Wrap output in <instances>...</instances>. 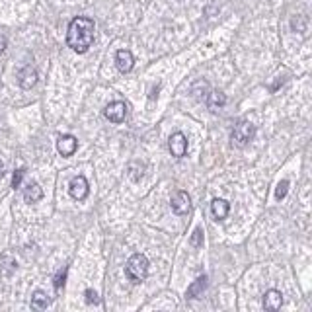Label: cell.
Here are the masks:
<instances>
[{
  "mask_svg": "<svg viewBox=\"0 0 312 312\" xmlns=\"http://www.w3.org/2000/svg\"><path fill=\"white\" fill-rule=\"evenodd\" d=\"M24 174H26V170H24V168H18V170L14 172V176H12V187H14V189H18L20 185H22Z\"/></svg>",
  "mask_w": 312,
  "mask_h": 312,
  "instance_id": "21",
  "label": "cell"
},
{
  "mask_svg": "<svg viewBox=\"0 0 312 312\" xmlns=\"http://www.w3.org/2000/svg\"><path fill=\"white\" fill-rule=\"evenodd\" d=\"M67 275H68V267H65L63 271H59L57 275H55V281H53V285H55V291L61 292L63 289H65V283H67Z\"/></svg>",
  "mask_w": 312,
  "mask_h": 312,
  "instance_id": "18",
  "label": "cell"
},
{
  "mask_svg": "<svg viewBox=\"0 0 312 312\" xmlns=\"http://www.w3.org/2000/svg\"><path fill=\"white\" fill-rule=\"evenodd\" d=\"M168 146H170V152H172V156H176V158H182V156H185V152H187V139H185L184 133H174V135L170 136V143H168Z\"/></svg>",
  "mask_w": 312,
  "mask_h": 312,
  "instance_id": "7",
  "label": "cell"
},
{
  "mask_svg": "<svg viewBox=\"0 0 312 312\" xmlns=\"http://www.w3.org/2000/svg\"><path fill=\"white\" fill-rule=\"evenodd\" d=\"M84 297H86L88 304H100V299H98V292L96 291H92V289H86Z\"/></svg>",
  "mask_w": 312,
  "mask_h": 312,
  "instance_id": "22",
  "label": "cell"
},
{
  "mask_svg": "<svg viewBox=\"0 0 312 312\" xmlns=\"http://www.w3.org/2000/svg\"><path fill=\"white\" fill-rule=\"evenodd\" d=\"M207 289V277H199V279H195L189 287H187V299H197V297H201V292Z\"/></svg>",
  "mask_w": 312,
  "mask_h": 312,
  "instance_id": "16",
  "label": "cell"
},
{
  "mask_svg": "<svg viewBox=\"0 0 312 312\" xmlns=\"http://www.w3.org/2000/svg\"><path fill=\"white\" fill-rule=\"evenodd\" d=\"M18 82L20 86L24 88V90H29V88L35 86V82H37V70L33 67H24L22 70L18 72Z\"/></svg>",
  "mask_w": 312,
  "mask_h": 312,
  "instance_id": "9",
  "label": "cell"
},
{
  "mask_svg": "<svg viewBox=\"0 0 312 312\" xmlns=\"http://www.w3.org/2000/svg\"><path fill=\"white\" fill-rule=\"evenodd\" d=\"M31 306L33 308H37V310H45L49 306V299L47 295L43 291H35L33 292V297H31Z\"/></svg>",
  "mask_w": 312,
  "mask_h": 312,
  "instance_id": "17",
  "label": "cell"
},
{
  "mask_svg": "<svg viewBox=\"0 0 312 312\" xmlns=\"http://www.w3.org/2000/svg\"><path fill=\"white\" fill-rule=\"evenodd\" d=\"M94 41V22L90 18H74L67 31V45L76 53H86Z\"/></svg>",
  "mask_w": 312,
  "mask_h": 312,
  "instance_id": "1",
  "label": "cell"
},
{
  "mask_svg": "<svg viewBox=\"0 0 312 312\" xmlns=\"http://www.w3.org/2000/svg\"><path fill=\"white\" fill-rule=\"evenodd\" d=\"M104 115L106 119H109L111 123H121L127 115V106L125 102H113L104 109Z\"/></svg>",
  "mask_w": 312,
  "mask_h": 312,
  "instance_id": "6",
  "label": "cell"
},
{
  "mask_svg": "<svg viewBox=\"0 0 312 312\" xmlns=\"http://www.w3.org/2000/svg\"><path fill=\"white\" fill-rule=\"evenodd\" d=\"M189 244H191L193 248H201V246H203V228H195L191 238H189Z\"/></svg>",
  "mask_w": 312,
  "mask_h": 312,
  "instance_id": "19",
  "label": "cell"
},
{
  "mask_svg": "<svg viewBox=\"0 0 312 312\" xmlns=\"http://www.w3.org/2000/svg\"><path fill=\"white\" fill-rule=\"evenodd\" d=\"M281 304H283V295L279 291L271 289V291L265 292V297H263V308H265V310H279Z\"/></svg>",
  "mask_w": 312,
  "mask_h": 312,
  "instance_id": "12",
  "label": "cell"
},
{
  "mask_svg": "<svg viewBox=\"0 0 312 312\" xmlns=\"http://www.w3.org/2000/svg\"><path fill=\"white\" fill-rule=\"evenodd\" d=\"M78 148V141L76 136L72 135H63L61 139L57 141V150L61 156H65V158H68V156H72L74 152H76Z\"/></svg>",
  "mask_w": 312,
  "mask_h": 312,
  "instance_id": "8",
  "label": "cell"
},
{
  "mask_svg": "<svg viewBox=\"0 0 312 312\" xmlns=\"http://www.w3.org/2000/svg\"><path fill=\"white\" fill-rule=\"evenodd\" d=\"M115 65L121 72H131V68L135 65V59H133V53L127 51V49H119L115 53Z\"/></svg>",
  "mask_w": 312,
  "mask_h": 312,
  "instance_id": "10",
  "label": "cell"
},
{
  "mask_svg": "<svg viewBox=\"0 0 312 312\" xmlns=\"http://www.w3.org/2000/svg\"><path fill=\"white\" fill-rule=\"evenodd\" d=\"M18 269V262H16V258L12 256L10 252H4L0 256V273L4 275V277H12L14 273Z\"/></svg>",
  "mask_w": 312,
  "mask_h": 312,
  "instance_id": "11",
  "label": "cell"
},
{
  "mask_svg": "<svg viewBox=\"0 0 312 312\" xmlns=\"http://www.w3.org/2000/svg\"><path fill=\"white\" fill-rule=\"evenodd\" d=\"M207 106H209V109H213V111H217L219 107H223L224 104H226V96H224L223 92H219V90H211L209 94H207Z\"/></svg>",
  "mask_w": 312,
  "mask_h": 312,
  "instance_id": "13",
  "label": "cell"
},
{
  "mask_svg": "<svg viewBox=\"0 0 312 312\" xmlns=\"http://www.w3.org/2000/svg\"><path fill=\"white\" fill-rule=\"evenodd\" d=\"M2 176H4V164L0 162V180H2Z\"/></svg>",
  "mask_w": 312,
  "mask_h": 312,
  "instance_id": "24",
  "label": "cell"
},
{
  "mask_svg": "<svg viewBox=\"0 0 312 312\" xmlns=\"http://www.w3.org/2000/svg\"><path fill=\"white\" fill-rule=\"evenodd\" d=\"M211 211H213L217 221H224L228 211H230V205H228V201H224V199H215L213 203H211Z\"/></svg>",
  "mask_w": 312,
  "mask_h": 312,
  "instance_id": "14",
  "label": "cell"
},
{
  "mask_svg": "<svg viewBox=\"0 0 312 312\" xmlns=\"http://www.w3.org/2000/svg\"><path fill=\"white\" fill-rule=\"evenodd\" d=\"M125 275L129 277V281L133 283H143L148 275V260L145 254H135L129 258V262L125 265Z\"/></svg>",
  "mask_w": 312,
  "mask_h": 312,
  "instance_id": "2",
  "label": "cell"
},
{
  "mask_svg": "<svg viewBox=\"0 0 312 312\" xmlns=\"http://www.w3.org/2000/svg\"><path fill=\"white\" fill-rule=\"evenodd\" d=\"M4 49H6V37H4V35H0V55L4 53Z\"/></svg>",
  "mask_w": 312,
  "mask_h": 312,
  "instance_id": "23",
  "label": "cell"
},
{
  "mask_svg": "<svg viewBox=\"0 0 312 312\" xmlns=\"http://www.w3.org/2000/svg\"><path fill=\"white\" fill-rule=\"evenodd\" d=\"M287 191H289V182H287V180H283V182L277 184L275 197H277V199H285V197H287Z\"/></svg>",
  "mask_w": 312,
  "mask_h": 312,
  "instance_id": "20",
  "label": "cell"
},
{
  "mask_svg": "<svg viewBox=\"0 0 312 312\" xmlns=\"http://www.w3.org/2000/svg\"><path fill=\"white\" fill-rule=\"evenodd\" d=\"M24 199L28 201V203H37L43 199V189L39 187L37 184H29L26 189H24Z\"/></svg>",
  "mask_w": 312,
  "mask_h": 312,
  "instance_id": "15",
  "label": "cell"
},
{
  "mask_svg": "<svg viewBox=\"0 0 312 312\" xmlns=\"http://www.w3.org/2000/svg\"><path fill=\"white\" fill-rule=\"evenodd\" d=\"M68 191H70V197L72 199H76V201H84L90 193V185H88V180L84 176H76V178H72L70 180V187H68Z\"/></svg>",
  "mask_w": 312,
  "mask_h": 312,
  "instance_id": "4",
  "label": "cell"
},
{
  "mask_svg": "<svg viewBox=\"0 0 312 312\" xmlns=\"http://www.w3.org/2000/svg\"><path fill=\"white\" fill-rule=\"evenodd\" d=\"M254 136H256V125L248 123V121H240V123L232 129V135H230V139H232L234 146L242 148V146H246L250 141H252Z\"/></svg>",
  "mask_w": 312,
  "mask_h": 312,
  "instance_id": "3",
  "label": "cell"
},
{
  "mask_svg": "<svg viewBox=\"0 0 312 312\" xmlns=\"http://www.w3.org/2000/svg\"><path fill=\"white\" fill-rule=\"evenodd\" d=\"M170 205H172V211H174L176 215H187V211H189V207H191V201H189V195H187V191H176L174 195H172V201H170Z\"/></svg>",
  "mask_w": 312,
  "mask_h": 312,
  "instance_id": "5",
  "label": "cell"
}]
</instances>
